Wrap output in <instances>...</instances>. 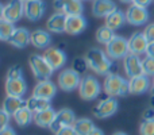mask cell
I'll list each match as a JSON object with an SVG mask.
<instances>
[{"mask_svg":"<svg viewBox=\"0 0 154 135\" xmlns=\"http://www.w3.org/2000/svg\"><path fill=\"white\" fill-rule=\"evenodd\" d=\"M85 60H87L88 66L92 69L95 73L101 74V76H107V74L112 73L111 58L101 49H97V48L89 49L87 51V54H85Z\"/></svg>","mask_w":154,"mask_h":135,"instance_id":"obj_1","label":"cell"},{"mask_svg":"<svg viewBox=\"0 0 154 135\" xmlns=\"http://www.w3.org/2000/svg\"><path fill=\"white\" fill-rule=\"evenodd\" d=\"M103 89H104V92H106V95H108L109 97L126 96L127 93H130L128 81L116 73L107 74L106 78H104V82H103Z\"/></svg>","mask_w":154,"mask_h":135,"instance_id":"obj_2","label":"cell"},{"mask_svg":"<svg viewBox=\"0 0 154 135\" xmlns=\"http://www.w3.org/2000/svg\"><path fill=\"white\" fill-rule=\"evenodd\" d=\"M29 65L34 77L38 81L50 80V77L53 76L54 69L49 65V62L45 60V57L41 56V54H31L29 58Z\"/></svg>","mask_w":154,"mask_h":135,"instance_id":"obj_3","label":"cell"},{"mask_svg":"<svg viewBox=\"0 0 154 135\" xmlns=\"http://www.w3.org/2000/svg\"><path fill=\"white\" fill-rule=\"evenodd\" d=\"M101 92V85L99 82L97 78H95V76H88L82 77L81 82H80L79 87V95L82 100L87 101H92L100 95Z\"/></svg>","mask_w":154,"mask_h":135,"instance_id":"obj_4","label":"cell"},{"mask_svg":"<svg viewBox=\"0 0 154 135\" xmlns=\"http://www.w3.org/2000/svg\"><path fill=\"white\" fill-rule=\"evenodd\" d=\"M106 53L111 60L116 61V60H123L128 53V39L120 37V35H115L112 41L106 45Z\"/></svg>","mask_w":154,"mask_h":135,"instance_id":"obj_5","label":"cell"},{"mask_svg":"<svg viewBox=\"0 0 154 135\" xmlns=\"http://www.w3.org/2000/svg\"><path fill=\"white\" fill-rule=\"evenodd\" d=\"M58 87L64 92H73L75 89H79L81 77L80 73H77L75 69H64L58 74Z\"/></svg>","mask_w":154,"mask_h":135,"instance_id":"obj_6","label":"cell"},{"mask_svg":"<svg viewBox=\"0 0 154 135\" xmlns=\"http://www.w3.org/2000/svg\"><path fill=\"white\" fill-rule=\"evenodd\" d=\"M76 122V116H75V112L69 108H62L60 111H57L56 118H54L53 123L50 124V131L54 134H57L61 128L65 127H70L73 126V123Z\"/></svg>","mask_w":154,"mask_h":135,"instance_id":"obj_7","label":"cell"},{"mask_svg":"<svg viewBox=\"0 0 154 135\" xmlns=\"http://www.w3.org/2000/svg\"><path fill=\"white\" fill-rule=\"evenodd\" d=\"M118 107H119V104H118L116 97H109L108 96L107 99L97 103L96 107H93L92 112L99 119H107V118H111L112 115L116 114Z\"/></svg>","mask_w":154,"mask_h":135,"instance_id":"obj_8","label":"cell"},{"mask_svg":"<svg viewBox=\"0 0 154 135\" xmlns=\"http://www.w3.org/2000/svg\"><path fill=\"white\" fill-rule=\"evenodd\" d=\"M149 11L147 8L139 7V5L131 4L126 11V19L127 23L133 24V26H143L149 20Z\"/></svg>","mask_w":154,"mask_h":135,"instance_id":"obj_9","label":"cell"},{"mask_svg":"<svg viewBox=\"0 0 154 135\" xmlns=\"http://www.w3.org/2000/svg\"><path fill=\"white\" fill-rule=\"evenodd\" d=\"M24 15V2L23 0H10L8 4L4 5V14H3V19L11 22V23H16L20 20V18Z\"/></svg>","mask_w":154,"mask_h":135,"instance_id":"obj_10","label":"cell"},{"mask_svg":"<svg viewBox=\"0 0 154 135\" xmlns=\"http://www.w3.org/2000/svg\"><path fill=\"white\" fill-rule=\"evenodd\" d=\"M123 69L125 73L127 74L128 78L133 77H138L143 74V68H142V60L139 56L133 53H128L127 56L123 58Z\"/></svg>","mask_w":154,"mask_h":135,"instance_id":"obj_11","label":"cell"},{"mask_svg":"<svg viewBox=\"0 0 154 135\" xmlns=\"http://www.w3.org/2000/svg\"><path fill=\"white\" fill-rule=\"evenodd\" d=\"M45 60L49 62L51 68L54 70H58L66 64V54H65L64 50H61L60 48H49L45 50V54H43Z\"/></svg>","mask_w":154,"mask_h":135,"instance_id":"obj_12","label":"cell"},{"mask_svg":"<svg viewBox=\"0 0 154 135\" xmlns=\"http://www.w3.org/2000/svg\"><path fill=\"white\" fill-rule=\"evenodd\" d=\"M45 14V3L42 0H29L24 2V16L30 22H37Z\"/></svg>","mask_w":154,"mask_h":135,"instance_id":"obj_13","label":"cell"},{"mask_svg":"<svg viewBox=\"0 0 154 135\" xmlns=\"http://www.w3.org/2000/svg\"><path fill=\"white\" fill-rule=\"evenodd\" d=\"M57 93V85L50 80L46 81H38V84L32 89V96H37L41 99H46V100H51Z\"/></svg>","mask_w":154,"mask_h":135,"instance_id":"obj_14","label":"cell"},{"mask_svg":"<svg viewBox=\"0 0 154 135\" xmlns=\"http://www.w3.org/2000/svg\"><path fill=\"white\" fill-rule=\"evenodd\" d=\"M7 42L10 45H12L14 48L24 49L29 43H31V32L24 27H16L14 34L11 35V38Z\"/></svg>","mask_w":154,"mask_h":135,"instance_id":"obj_15","label":"cell"},{"mask_svg":"<svg viewBox=\"0 0 154 135\" xmlns=\"http://www.w3.org/2000/svg\"><path fill=\"white\" fill-rule=\"evenodd\" d=\"M147 45H149V42H147L143 32L137 31L128 38V49H130V53L137 54V56H141V54L146 53Z\"/></svg>","mask_w":154,"mask_h":135,"instance_id":"obj_16","label":"cell"},{"mask_svg":"<svg viewBox=\"0 0 154 135\" xmlns=\"http://www.w3.org/2000/svg\"><path fill=\"white\" fill-rule=\"evenodd\" d=\"M5 93L7 96H15V97H23L27 93V82L23 77L14 78L5 81Z\"/></svg>","mask_w":154,"mask_h":135,"instance_id":"obj_17","label":"cell"},{"mask_svg":"<svg viewBox=\"0 0 154 135\" xmlns=\"http://www.w3.org/2000/svg\"><path fill=\"white\" fill-rule=\"evenodd\" d=\"M128 88H130L131 95H142L152 88V81L146 74H142V76L133 77L128 80Z\"/></svg>","mask_w":154,"mask_h":135,"instance_id":"obj_18","label":"cell"},{"mask_svg":"<svg viewBox=\"0 0 154 135\" xmlns=\"http://www.w3.org/2000/svg\"><path fill=\"white\" fill-rule=\"evenodd\" d=\"M87 29V19L82 15L66 16V27L65 32L69 35H79Z\"/></svg>","mask_w":154,"mask_h":135,"instance_id":"obj_19","label":"cell"},{"mask_svg":"<svg viewBox=\"0 0 154 135\" xmlns=\"http://www.w3.org/2000/svg\"><path fill=\"white\" fill-rule=\"evenodd\" d=\"M116 10V4L112 0H93L92 14L96 18H107Z\"/></svg>","mask_w":154,"mask_h":135,"instance_id":"obj_20","label":"cell"},{"mask_svg":"<svg viewBox=\"0 0 154 135\" xmlns=\"http://www.w3.org/2000/svg\"><path fill=\"white\" fill-rule=\"evenodd\" d=\"M46 27L49 31L54 32V34H61L65 32V27H66V15L62 12H56L48 19L46 22Z\"/></svg>","mask_w":154,"mask_h":135,"instance_id":"obj_21","label":"cell"},{"mask_svg":"<svg viewBox=\"0 0 154 135\" xmlns=\"http://www.w3.org/2000/svg\"><path fill=\"white\" fill-rule=\"evenodd\" d=\"M31 45L37 49H49L51 45V35L46 30H34L31 32Z\"/></svg>","mask_w":154,"mask_h":135,"instance_id":"obj_22","label":"cell"},{"mask_svg":"<svg viewBox=\"0 0 154 135\" xmlns=\"http://www.w3.org/2000/svg\"><path fill=\"white\" fill-rule=\"evenodd\" d=\"M23 107H26V100L23 97H15V96H7V97L3 100V107L7 114H10L11 116L16 114L19 109H22Z\"/></svg>","mask_w":154,"mask_h":135,"instance_id":"obj_23","label":"cell"},{"mask_svg":"<svg viewBox=\"0 0 154 135\" xmlns=\"http://www.w3.org/2000/svg\"><path fill=\"white\" fill-rule=\"evenodd\" d=\"M126 22H127V19H126V12H123V11L116 8L114 12H111L106 18V26L115 31V30L125 26Z\"/></svg>","mask_w":154,"mask_h":135,"instance_id":"obj_24","label":"cell"},{"mask_svg":"<svg viewBox=\"0 0 154 135\" xmlns=\"http://www.w3.org/2000/svg\"><path fill=\"white\" fill-rule=\"evenodd\" d=\"M57 112L54 111L53 108H48L45 111H41V112H35L34 114V122L37 126L43 128H49L50 124L53 123L54 118H56Z\"/></svg>","mask_w":154,"mask_h":135,"instance_id":"obj_25","label":"cell"},{"mask_svg":"<svg viewBox=\"0 0 154 135\" xmlns=\"http://www.w3.org/2000/svg\"><path fill=\"white\" fill-rule=\"evenodd\" d=\"M26 107L35 114V112H41L48 108H51V104H50V100L37 97V96H31V97H29L26 100Z\"/></svg>","mask_w":154,"mask_h":135,"instance_id":"obj_26","label":"cell"},{"mask_svg":"<svg viewBox=\"0 0 154 135\" xmlns=\"http://www.w3.org/2000/svg\"><path fill=\"white\" fill-rule=\"evenodd\" d=\"M73 130L76 131L77 135H88L93 128L96 127L93 124V122L88 118H80V119H76V122L73 123Z\"/></svg>","mask_w":154,"mask_h":135,"instance_id":"obj_27","label":"cell"},{"mask_svg":"<svg viewBox=\"0 0 154 135\" xmlns=\"http://www.w3.org/2000/svg\"><path fill=\"white\" fill-rule=\"evenodd\" d=\"M14 119H15V123L20 127H26L30 123L34 120V112H31L27 107H23L22 109H19L15 115H14Z\"/></svg>","mask_w":154,"mask_h":135,"instance_id":"obj_28","label":"cell"},{"mask_svg":"<svg viewBox=\"0 0 154 135\" xmlns=\"http://www.w3.org/2000/svg\"><path fill=\"white\" fill-rule=\"evenodd\" d=\"M114 37H115L114 30H111L109 27H107L106 24L101 26V27H99L97 31H96V39H97V42L101 43V45H107V43H109Z\"/></svg>","mask_w":154,"mask_h":135,"instance_id":"obj_29","label":"cell"},{"mask_svg":"<svg viewBox=\"0 0 154 135\" xmlns=\"http://www.w3.org/2000/svg\"><path fill=\"white\" fill-rule=\"evenodd\" d=\"M82 12H84V5H82L81 0H72V2H69V4L62 11V14H65L66 16L82 15Z\"/></svg>","mask_w":154,"mask_h":135,"instance_id":"obj_30","label":"cell"},{"mask_svg":"<svg viewBox=\"0 0 154 135\" xmlns=\"http://www.w3.org/2000/svg\"><path fill=\"white\" fill-rule=\"evenodd\" d=\"M16 27L14 26V23L5 20V19H0V39L2 41H8L11 38V35L14 34Z\"/></svg>","mask_w":154,"mask_h":135,"instance_id":"obj_31","label":"cell"},{"mask_svg":"<svg viewBox=\"0 0 154 135\" xmlns=\"http://www.w3.org/2000/svg\"><path fill=\"white\" fill-rule=\"evenodd\" d=\"M142 68H143V74H146L147 77H154V58L145 57L142 60Z\"/></svg>","mask_w":154,"mask_h":135,"instance_id":"obj_32","label":"cell"},{"mask_svg":"<svg viewBox=\"0 0 154 135\" xmlns=\"http://www.w3.org/2000/svg\"><path fill=\"white\" fill-rule=\"evenodd\" d=\"M141 135H154V120H142L139 126Z\"/></svg>","mask_w":154,"mask_h":135,"instance_id":"obj_33","label":"cell"},{"mask_svg":"<svg viewBox=\"0 0 154 135\" xmlns=\"http://www.w3.org/2000/svg\"><path fill=\"white\" fill-rule=\"evenodd\" d=\"M23 77V72H22V68L19 65H14L8 69L7 72V80H14V78H20Z\"/></svg>","mask_w":154,"mask_h":135,"instance_id":"obj_34","label":"cell"},{"mask_svg":"<svg viewBox=\"0 0 154 135\" xmlns=\"http://www.w3.org/2000/svg\"><path fill=\"white\" fill-rule=\"evenodd\" d=\"M87 68H89L88 66V64H87V60L85 58H76L75 61H73V68L72 69H75V70L77 72V73H84L85 70H87Z\"/></svg>","mask_w":154,"mask_h":135,"instance_id":"obj_35","label":"cell"},{"mask_svg":"<svg viewBox=\"0 0 154 135\" xmlns=\"http://www.w3.org/2000/svg\"><path fill=\"white\" fill-rule=\"evenodd\" d=\"M10 119H11V115L7 114L3 108H0V131H2L3 128L8 127V124H10Z\"/></svg>","mask_w":154,"mask_h":135,"instance_id":"obj_36","label":"cell"},{"mask_svg":"<svg viewBox=\"0 0 154 135\" xmlns=\"http://www.w3.org/2000/svg\"><path fill=\"white\" fill-rule=\"evenodd\" d=\"M143 34L146 37L147 42H154V23H150L145 27Z\"/></svg>","mask_w":154,"mask_h":135,"instance_id":"obj_37","label":"cell"},{"mask_svg":"<svg viewBox=\"0 0 154 135\" xmlns=\"http://www.w3.org/2000/svg\"><path fill=\"white\" fill-rule=\"evenodd\" d=\"M69 2H72V0H54V2H53V7L57 10V12H62V11H64V8L69 4Z\"/></svg>","mask_w":154,"mask_h":135,"instance_id":"obj_38","label":"cell"},{"mask_svg":"<svg viewBox=\"0 0 154 135\" xmlns=\"http://www.w3.org/2000/svg\"><path fill=\"white\" fill-rule=\"evenodd\" d=\"M142 119L143 120H154V108L153 107L145 109L143 115H142Z\"/></svg>","mask_w":154,"mask_h":135,"instance_id":"obj_39","label":"cell"},{"mask_svg":"<svg viewBox=\"0 0 154 135\" xmlns=\"http://www.w3.org/2000/svg\"><path fill=\"white\" fill-rule=\"evenodd\" d=\"M54 135H77L76 134V131L73 130V127L70 126V127H65V128H61V130L58 131L57 134H54Z\"/></svg>","mask_w":154,"mask_h":135,"instance_id":"obj_40","label":"cell"},{"mask_svg":"<svg viewBox=\"0 0 154 135\" xmlns=\"http://www.w3.org/2000/svg\"><path fill=\"white\" fill-rule=\"evenodd\" d=\"M152 3H153V0H133V4L139 5V7H143V8H147Z\"/></svg>","mask_w":154,"mask_h":135,"instance_id":"obj_41","label":"cell"},{"mask_svg":"<svg viewBox=\"0 0 154 135\" xmlns=\"http://www.w3.org/2000/svg\"><path fill=\"white\" fill-rule=\"evenodd\" d=\"M146 57H152L154 58V42H149V45H147V49H146Z\"/></svg>","mask_w":154,"mask_h":135,"instance_id":"obj_42","label":"cell"},{"mask_svg":"<svg viewBox=\"0 0 154 135\" xmlns=\"http://www.w3.org/2000/svg\"><path fill=\"white\" fill-rule=\"evenodd\" d=\"M0 135H16V133H15L14 128H11L10 126H8V127L3 128V130L0 131Z\"/></svg>","mask_w":154,"mask_h":135,"instance_id":"obj_43","label":"cell"},{"mask_svg":"<svg viewBox=\"0 0 154 135\" xmlns=\"http://www.w3.org/2000/svg\"><path fill=\"white\" fill-rule=\"evenodd\" d=\"M88 135H104V133H103V131H101V130H100V128L95 127V128H93V130H92V131H91V133H89V134H88Z\"/></svg>","mask_w":154,"mask_h":135,"instance_id":"obj_44","label":"cell"},{"mask_svg":"<svg viewBox=\"0 0 154 135\" xmlns=\"http://www.w3.org/2000/svg\"><path fill=\"white\" fill-rule=\"evenodd\" d=\"M3 14H4V5L0 3V19H3Z\"/></svg>","mask_w":154,"mask_h":135,"instance_id":"obj_45","label":"cell"},{"mask_svg":"<svg viewBox=\"0 0 154 135\" xmlns=\"http://www.w3.org/2000/svg\"><path fill=\"white\" fill-rule=\"evenodd\" d=\"M150 107L154 108V95H152V97H150Z\"/></svg>","mask_w":154,"mask_h":135,"instance_id":"obj_46","label":"cell"},{"mask_svg":"<svg viewBox=\"0 0 154 135\" xmlns=\"http://www.w3.org/2000/svg\"><path fill=\"white\" fill-rule=\"evenodd\" d=\"M112 135H127L126 133H123V131H116V133H114Z\"/></svg>","mask_w":154,"mask_h":135,"instance_id":"obj_47","label":"cell"},{"mask_svg":"<svg viewBox=\"0 0 154 135\" xmlns=\"http://www.w3.org/2000/svg\"><path fill=\"white\" fill-rule=\"evenodd\" d=\"M150 91H152V95H154V77H153V81H152V88H150Z\"/></svg>","mask_w":154,"mask_h":135,"instance_id":"obj_48","label":"cell"},{"mask_svg":"<svg viewBox=\"0 0 154 135\" xmlns=\"http://www.w3.org/2000/svg\"><path fill=\"white\" fill-rule=\"evenodd\" d=\"M122 3H125V4H128V3H133V0H120Z\"/></svg>","mask_w":154,"mask_h":135,"instance_id":"obj_49","label":"cell"},{"mask_svg":"<svg viewBox=\"0 0 154 135\" xmlns=\"http://www.w3.org/2000/svg\"><path fill=\"white\" fill-rule=\"evenodd\" d=\"M23 2H29V0H23Z\"/></svg>","mask_w":154,"mask_h":135,"instance_id":"obj_50","label":"cell"},{"mask_svg":"<svg viewBox=\"0 0 154 135\" xmlns=\"http://www.w3.org/2000/svg\"><path fill=\"white\" fill-rule=\"evenodd\" d=\"M81 2H87V0H81Z\"/></svg>","mask_w":154,"mask_h":135,"instance_id":"obj_51","label":"cell"}]
</instances>
